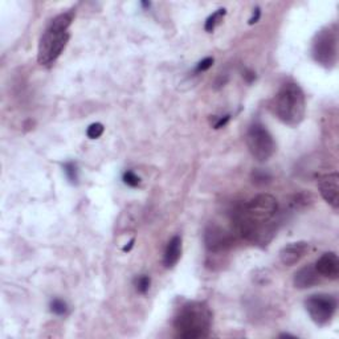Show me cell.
Returning <instances> with one entry per match:
<instances>
[{
  "label": "cell",
  "instance_id": "obj_1",
  "mask_svg": "<svg viewBox=\"0 0 339 339\" xmlns=\"http://www.w3.org/2000/svg\"><path fill=\"white\" fill-rule=\"evenodd\" d=\"M278 202L270 194H260L235 208L231 215L232 231L236 236L254 244L266 245L276 233L274 219Z\"/></svg>",
  "mask_w": 339,
  "mask_h": 339
},
{
  "label": "cell",
  "instance_id": "obj_2",
  "mask_svg": "<svg viewBox=\"0 0 339 339\" xmlns=\"http://www.w3.org/2000/svg\"><path fill=\"white\" fill-rule=\"evenodd\" d=\"M74 11H67L53 18L41 35L37 47V63L51 67L59 59L69 43V27L74 19Z\"/></svg>",
  "mask_w": 339,
  "mask_h": 339
},
{
  "label": "cell",
  "instance_id": "obj_3",
  "mask_svg": "<svg viewBox=\"0 0 339 339\" xmlns=\"http://www.w3.org/2000/svg\"><path fill=\"white\" fill-rule=\"evenodd\" d=\"M214 315L210 306L199 301L187 302L174 318L177 335L183 339H200L210 335Z\"/></svg>",
  "mask_w": 339,
  "mask_h": 339
},
{
  "label": "cell",
  "instance_id": "obj_4",
  "mask_svg": "<svg viewBox=\"0 0 339 339\" xmlns=\"http://www.w3.org/2000/svg\"><path fill=\"white\" fill-rule=\"evenodd\" d=\"M273 111L285 125L298 126L306 115V97L301 86L295 82L282 85L273 100Z\"/></svg>",
  "mask_w": 339,
  "mask_h": 339
},
{
  "label": "cell",
  "instance_id": "obj_5",
  "mask_svg": "<svg viewBox=\"0 0 339 339\" xmlns=\"http://www.w3.org/2000/svg\"><path fill=\"white\" fill-rule=\"evenodd\" d=\"M311 55L315 63L332 69L338 61V28L331 24L315 34L311 45Z\"/></svg>",
  "mask_w": 339,
  "mask_h": 339
},
{
  "label": "cell",
  "instance_id": "obj_6",
  "mask_svg": "<svg viewBox=\"0 0 339 339\" xmlns=\"http://www.w3.org/2000/svg\"><path fill=\"white\" fill-rule=\"evenodd\" d=\"M248 150L258 162H266L276 152V142L269 130L260 122H254L249 126L245 136Z\"/></svg>",
  "mask_w": 339,
  "mask_h": 339
},
{
  "label": "cell",
  "instance_id": "obj_7",
  "mask_svg": "<svg viewBox=\"0 0 339 339\" xmlns=\"http://www.w3.org/2000/svg\"><path fill=\"white\" fill-rule=\"evenodd\" d=\"M338 301L334 295L317 293L305 299V309L310 319L317 326H327L336 313Z\"/></svg>",
  "mask_w": 339,
  "mask_h": 339
},
{
  "label": "cell",
  "instance_id": "obj_8",
  "mask_svg": "<svg viewBox=\"0 0 339 339\" xmlns=\"http://www.w3.org/2000/svg\"><path fill=\"white\" fill-rule=\"evenodd\" d=\"M236 235L233 231H225L220 225L210 224L204 231V244L211 253H219L232 247Z\"/></svg>",
  "mask_w": 339,
  "mask_h": 339
},
{
  "label": "cell",
  "instance_id": "obj_9",
  "mask_svg": "<svg viewBox=\"0 0 339 339\" xmlns=\"http://www.w3.org/2000/svg\"><path fill=\"white\" fill-rule=\"evenodd\" d=\"M318 190L323 200L334 210L339 207V175L338 173H331L322 175L318 179Z\"/></svg>",
  "mask_w": 339,
  "mask_h": 339
},
{
  "label": "cell",
  "instance_id": "obj_10",
  "mask_svg": "<svg viewBox=\"0 0 339 339\" xmlns=\"http://www.w3.org/2000/svg\"><path fill=\"white\" fill-rule=\"evenodd\" d=\"M307 251H309V244L306 241L289 243L280 251V260L284 265L293 266L305 257Z\"/></svg>",
  "mask_w": 339,
  "mask_h": 339
},
{
  "label": "cell",
  "instance_id": "obj_11",
  "mask_svg": "<svg viewBox=\"0 0 339 339\" xmlns=\"http://www.w3.org/2000/svg\"><path fill=\"white\" fill-rule=\"evenodd\" d=\"M315 269L319 276L328 280H338L339 258L335 252H326L315 262Z\"/></svg>",
  "mask_w": 339,
  "mask_h": 339
},
{
  "label": "cell",
  "instance_id": "obj_12",
  "mask_svg": "<svg viewBox=\"0 0 339 339\" xmlns=\"http://www.w3.org/2000/svg\"><path fill=\"white\" fill-rule=\"evenodd\" d=\"M321 281V276L317 272L315 266L309 264V265L302 266L301 269H298L294 273L293 277V285L297 289H309L313 288Z\"/></svg>",
  "mask_w": 339,
  "mask_h": 339
},
{
  "label": "cell",
  "instance_id": "obj_13",
  "mask_svg": "<svg viewBox=\"0 0 339 339\" xmlns=\"http://www.w3.org/2000/svg\"><path fill=\"white\" fill-rule=\"evenodd\" d=\"M182 257V237L179 235L174 236L167 243L166 251L163 254V264L167 269H171L177 265Z\"/></svg>",
  "mask_w": 339,
  "mask_h": 339
},
{
  "label": "cell",
  "instance_id": "obj_14",
  "mask_svg": "<svg viewBox=\"0 0 339 339\" xmlns=\"http://www.w3.org/2000/svg\"><path fill=\"white\" fill-rule=\"evenodd\" d=\"M227 15V10L225 8H219L218 11H215L212 15H210L207 18L206 24H204V30L208 34H212L215 31V28L223 22V18Z\"/></svg>",
  "mask_w": 339,
  "mask_h": 339
},
{
  "label": "cell",
  "instance_id": "obj_15",
  "mask_svg": "<svg viewBox=\"0 0 339 339\" xmlns=\"http://www.w3.org/2000/svg\"><path fill=\"white\" fill-rule=\"evenodd\" d=\"M63 168H64V173H65V175H67V179L69 181L70 185L77 186L78 185V179H80V177H78L77 163H76V162L64 163Z\"/></svg>",
  "mask_w": 339,
  "mask_h": 339
},
{
  "label": "cell",
  "instance_id": "obj_16",
  "mask_svg": "<svg viewBox=\"0 0 339 339\" xmlns=\"http://www.w3.org/2000/svg\"><path fill=\"white\" fill-rule=\"evenodd\" d=\"M150 285H151V278L147 274H140L134 278V286L139 294H146L150 289Z\"/></svg>",
  "mask_w": 339,
  "mask_h": 339
},
{
  "label": "cell",
  "instance_id": "obj_17",
  "mask_svg": "<svg viewBox=\"0 0 339 339\" xmlns=\"http://www.w3.org/2000/svg\"><path fill=\"white\" fill-rule=\"evenodd\" d=\"M49 309L53 314L56 315H60V317H63V315H67L68 311H69V307H68V303L65 301L60 298H55L52 299L51 303H49Z\"/></svg>",
  "mask_w": 339,
  "mask_h": 339
},
{
  "label": "cell",
  "instance_id": "obj_18",
  "mask_svg": "<svg viewBox=\"0 0 339 339\" xmlns=\"http://www.w3.org/2000/svg\"><path fill=\"white\" fill-rule=\"evenodd\" d=\"M270 181H272V175L269 173L264 171V169H254L253 173H252V182H253L254 185H268Z\"/></svg>",
  "mask_w": 339,
  "mask_h": 339
},
{
  "label": "cell",
  "instance_id": "obj_19",
  "mask_svg": "<svg viewBox=\"0 0 339 339\" xmlns=\"http://www.w3.org/2000/svg\"><path fill=\"white\" fill-rule=\"evenodd\" d=\"M122 181H123V183H125L126 186H129V187L131 188H136L140 185V178L138 177L134 171H131V169L123 173Z\"/></svg>",
  "mask_w": 339,
  "mask_h": 339
},
{
  "label": "cell",
  "instance_id": "obj_20",
  "mask_svg": "<svg viewBox=\"0 0 339 339\" xmlns=\"http://www.w3.org/2000/svg\"><path fill=\"white\" fill-rule=\"evenodd\" d=\"M103 131H105V127H103L102 123L96 122V123H92V125L89 126L88 130H86V135L90 139H97V138H100L102 135Z\"/></svg>",
  "mask_w": 339,
  "mask_h": 339
},
{
  "label": "cell",
  "instance_id": "obj_21",
  "mask_svg": "<svg viewBox=\"0 0 339 339\" xmlns=\"http://www.w3.org/2000/svg\"><path fill=\"white\" fill-rule=\"evenodd\" d=\"M215 60L214 57H206V59H203L202 61H199V63L196 64L195 67V73H203V72H206V70L210 69L212 65H214Z\"/></svg>",
  "mask_w": 339,
  "mask_h": 339
},
{
  "label": "cell",
  "instance_id": "obj_22",
  "mask_svg": "<svg viewBox=\"0 0 339 339\" xmlns=\"http://www.w3.org/2000/svg\"><path fill=\"white\" fill-rule=\"evenodd\" d=\"M231 119V115L227 114V115H223V117H219L218 119H216V122L214 123V129H221V127H224L227 123H228V121Z\"/></svg>",
  "mask_w": 339,
  "mask_h": 339
},
{
  "label": "cell",
  "instance_id": "obj_23",
  "mask_svg": "<svg viewBox=\"0 0 339 339\" xmlns=\"http://www.w3.org/2000/svg\"><path fill=\"white\" fill-rule=\"evenodd\" d=\"M260 18H261V10H260V7H256L253 10V14H252V18L249 19V22H248V24L249 26H253V24H256V23L260 20Z\"/></svg>",
  "mask_w": 339,
  "mask_h": 339
},
{
  "label": "cell",
  "instance_id": "obj_24",
  "mask_svg": "<svg viewBox=\"0 0 339 339\" xmlns=\"http://www.w3.org/2000/svg\"><path fill=\"white\" fill-rule=\"evenodd\" d=\"M244 78H245V81L248 82V84H252V82L256 80V73H254L253 70H249L247 69L245 72H244Z\"/></svg>",
  "mask_w": 339,
  "mask_h": 339
},
{
  "label": "cell",
  "instance_id": "obj_25",
  "mask_svg": "<svg viewBox=\"0 0 339 339\" xmlns=\"http://www.w3.org/2000/svg\"><path fill=\"white\" fill-rule=\"evenodd\" d=\"M134 243H135V239H131L129 241V243L126 244L125 247L122 248V251H123V252H130V251H131V248L134 247Z\"/></svg>",
  "mask_w": 339,
  "mask_h": 339
},
{
  "label": "cell",
  "instance_id": "obj_26",
  "mask_svg": "<svg viewBox=\"0 0 339 339\" xmlns=\"http://www.w3.org/2000/svg\"><path fill=\"white\" fill-rule=\"evenodd\" d=\"M281 338H295L294 335H290V334H281Z\"/></svg>",
  "mask_w": 339,
  "mask_h": 339
},
{
  "label": "cell",
  "instance_id": "obj_27",
  "mask_svg": "<svg viewBox=\"0 0 339 339\" xmlns=\"http://www.w3.org/2000/svg\"><path fill=\"white\" fill-rule=\"evenodd\" d=\"M142 6H143V7H146V8H150V6H151V3H147V2H142Z\"/></svg>",
  "mask_w": 339,
  "mask_h": 339
}]
</instances>
